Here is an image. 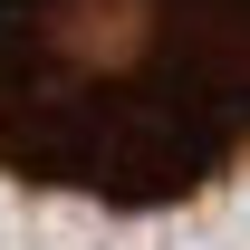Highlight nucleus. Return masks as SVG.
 I'll list each match as a JSON object with an SVG mask.
<instances>
[{"mask_svg": "<svg viewBox=\"0 0 250 250\" xmlns=\"http://www.w3.org/2000/svg\"><path fill=\"white\" fill-rule=\"evenodd\" d=\"M250 164V0H0V173L154 212Z\"/></svg>", "mask_w": 250, "mask_h": 250, "instance_id": "f257e3e1", "label": "nucleus"}]
</instances>
